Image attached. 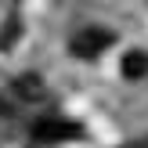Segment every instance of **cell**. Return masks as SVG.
<instances>
[{
  "label": "cell",
  "instance_id": "cell-1",
  "mask_svg": "<svg viewBox=\"0 0 148 148\" xmlns=\"http://www.w3.org/2000/svg\"><path fill=\"white\" fill-rule=\"evenodd\" d=\"M72 137H83L79 123L69 119H40L33 127V145H58V141H72Z\"/></svg>",
  "mask_w": 148,
  "mask_h": 148
},
{
  "label": "cell",
  "instance_id": "cell-2",
  "mask_svg": "<svg viewBox=\"0 0 148 148\" xmlns=\"http://www.w3.org/2000/svg\"><path fill=\"white\" fill-rule=\"evenodd\" d=\"M108 43H112V33H108V29H83V33L72 36L69 47H72L76 58H98Z\"/></svg>",
  "mask_w": 148,
  "mask_h": 148
},
{
  "label": "cell",
  "instance_id": "cell-3",
  "mask_svg": "<svg viewBox=\"0 0 148 148\" xmlns=\"http://www.w3.org/2000/svg\"><path fill=\"white\" fill-rule=\"evenodd\" d=\"M11 98H18V105L22 101H40L43 98V83L29 72V76H18L11 87H7V94H4V101H11Z\"/></svg>",
  "mask_w": 148,
  "mask_h": 148
},
{
  "label": "cell",
  "instance_id": "cell-4",
  "mask_svg": "<svg viewBox=\"0 0 148 148\" xmlns=\"http://www.w3.org/2000/svg\"><path fill=\"white\" fill-rule=\"evenodd\" d=\"M123 76H127V79L148 76V54H145V51H130V54L123 58Z\"/></svg>",
  "mask_w": 148,
  "mask_h": 148
}]
</instances>
